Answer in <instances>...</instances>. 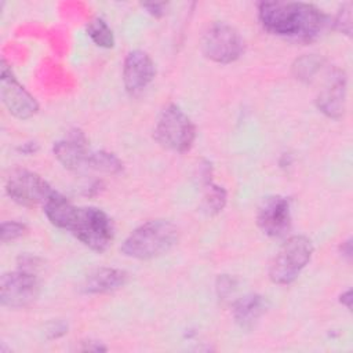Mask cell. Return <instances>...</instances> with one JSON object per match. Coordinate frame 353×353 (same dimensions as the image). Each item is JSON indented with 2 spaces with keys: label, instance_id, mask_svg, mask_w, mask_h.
<instances>
[{
  "label": "cell",
  "instance_id": "cell-1",
  "mask_svg": "<svg viewBox=\"0 0 353 353\" xmlns=\"http://www.w3.org/2000/svg\"><path fill=\"white\" fill-rule=\"evenodd\" d=\"M258 17L269 33L303 43L317 39L328 25L320 8L302 1H262Z\"/></svg>",
  "mask_w": 353,
  "mask_h": 353
},
{
  "label": "cell",
  "instance_id": "cell-2",
  "mask_svg": "<svg viewBox=\"0 0 353 353\" xmlns=\"http://www.w3.org/2000/svg\"><path fill=\"white\" fill-rule=\"evenodd\" d=\"M178 241V228L167 219H153L138 226L123 241L120 251L134 259H152L168 252Z\"/></svg>",
  "mask_w": 353,
  "mask_h": 353
},
{
  "label": "cell",
  "instance_id": "cell-3",
  "mask_svg": "<svg viewBox=\"0 0 353 353\" xmlns=\"http://www.w3.org/2000/svg\"><path fill=\"white\" fill-rule=\"evenodd\" d=\"M77 240L92 251L103 252L113 241V225L106 212L95 207H77L68 228Z\"/></svg>",
  "mask_w": 353,
  "mask_h": 353
},
{
  "label": "cell",
  "instance_id": "cell-4",
  "mask_svg": "<svg viewBox=\"0 0 353 353\" xmlns=\"http://www.w3.org/2000/svg\"><path fill=\"white\" fill-rule=\"evenodd\" d=\"M153 135L163 148L176 153H185L193 146L196 127L179 106L171 103L161 110Z\"/></svg>",
  "mask_w": 353,
  "mask_h": 353
},
{
  "label": "cell",
  "instance_id": "cell-5",
  "mask_svg": "<svg viewBox=\"0 0 353 353\" xmlns=\"http://www.w3.org/2000/svg\"><path fill=\"white\" fill-rule=\"evenodd\" d=\"M312 254L313 245L306 236L295 234L288 237L270 263V280L280 285L291 284L307 265Z\"/></svg>",
  "mask_w": 353,
  "mask_h": 353
},
{
  "label": "cell",
  "instance_id": "cell-6",
  "mask_svg": "<svg viewBox=\"0 0 353 353\" xmlns=\"http://www.w3.org/2000/svg\"><path fill=\"white\" fill-rule=\"evenodd\" d=\"M201 51L216 63H230L243 54L244 40L229 23L215 22L203 34Z\"/></svg>",
  "mask_w": 353,
  "mask_h": 353
},
{
  "label": "cell",
  "instance_id": "cell-7",
  "mask_svg": "<svg viewBox=\"0 0 353 353\" xmlns=\"http://www.w3.org/2000/svg\"><path fill=\"white\" fill-rule=\"evenodd\" d=\"M40 285L36 274L28 269L4 273L0 280V302L10 309L26 307L39 296Z\"/></svg>",
  "mask_w": 353,
  "mask_h": 353
},
{
  "label": "cell",
  "instance_id": "cell-8",
  "mask_svg": "<svg viewBox=\"0 0 353 353\" xmlns=\"http://www.w3.org/2000/svg\"><path fill=\"white\" fill-rule=\"evenodd\" d=\"M6 192L12 201L23 207H34L44 204L54 193V189L39 174L28 170H17L8 176Z\"/></svg>",
  "mask_w": 353,
  "mask_h": 353
},
{
  "label": "cell",
  "instance_id": "cell-9",
  "mask_svg": "<svg viewBox=\"0 0 353 353\" xmlns=\"http://www.w3.org/2000/svg\"><path fill=\"white\" fill-rule=\"evenodd\" d=\"M0 76V95L10 113L18 119H29L34 116L39 110L37 101L15 79L6 61H1Z\"/></svg>",
  "mask_w": 353,
  "mask_h": 353
},
{
  "label": "cell",
  "instance_id": "cell-10",
  "mask_svg": "<svg viewBox=\"0 0 353 353\" xmlns=\"http://www.w3.org/2000/svg\"><path fill=\"white\" fill-rule=\"evenodd\" d=\"M156 74L154 62L148 52L132 50L127 54L123 63V83L131 97L139 95Z\"/></svg>",
  "mask_w": 353,
  "mask_h": 353
},
{
  "label": "cell",
  "instance_id": "cell-11",
  "mask_svg": "<svg viewBox=\"0 0 353 353\" xmlns=\"http://www.w3.org/2000/svg\"><path fill=\"white\" fill-rule=\"evenodd\" d=\"M259 229L270 237H283L291 228L290 201L283 196H272L263 200L258 210Z\"/></svg>",
  "mask_w": 353,
  "mask_h": 353
},
{
  "label": "cell",
  "instance_id": "cell-12",
  "mask_svg": "<svg viewBox=\"0 0 353 353\" xmlns=\"http://www.w3.org/2000/svg\"><path fill=\"white\" fill-rule=\"evenodd\" d=\"M54 156L68 170H80L87 167L91 150L88 149L84 134L79 130L69 131L52 146Z\"/></svg>",
  "mask_w": 353,
  "mask_h": 353
},
{
  "label": "cell",
  "instance_id": "cell-13",
  "mask_svg": "<svg viewBox=\"0 0 353 353\" xmlns=\"http://www.w3.org/2000/svg\"><path fill=\"white\" fill-rule=\"evenodd\" d=\"M346 80L343 73H334L317 97L319 109L330 117H341L343 113Z\"/></svg>",
  "mask_w": 353,
  "mask_h": 353
},
{
  "label": "cell",
  "instance_id": "cell-14",
  "mask_svg": "<svg viewBox=\"0 0 353 353\" xmlns=\"http://www.w3.org/2000/svg\"><path fill=\"white\" fill-rule=\"evenodd\" d=\"M128 280L127 272L114 268H101L91 272L81 284L85 294H106L121 288Z\"/></svg>",
  "mask_w": 353,
  "mask_h": 353
},
{
  "label": "cell",
  "instance_id": "cell-15",
  "mask_svg": "<svg viewBox=\"0 0 353 353\" xmlns=\"http://www.w3.org/2000/svg\"><path fill=\"white\" fill-rule=\"evenodd\" d=\"M268 309V302L262 295L248 294L237 299L233 305V319L239 327L251 330Z\"/></svg>",
  "mask_w": 353,
  "mask_h": 353
},
{
  "label": "cell",
  "instance_id": "cell-16",
  "mask_svg": "<svg viewBox=\"0 0 353 353\" xmlns=\"http://www.w3.org/2000/svg\"><path fill=\"white\" fill-rule=\"evenodd\" d=\"M44 207V214L48 218V221L63 230H68L74 212H76V205L72 204L65 196L61 193L55 192L47 199V201L43 204Z\"/></svg>",
  "mask_w": 353,
  "mask_h": 353
},
{
  "label": "cell",
  "instance_id": "cell-17",
  "mask_svg": "<svg viewBox=\"0 0 353 353\" xmlns=\"http://www.w3.org/2000/svg\"><path fill=\"white\" fill-rule=\"evenodd\" d=\"M226 190L214 183L208 176V170L204 172V205L210 214H218L226 204Z\"/></svg>",
  "mask_w": 353,
  "mask_h": 353
},
{
  "label": "cell",
  "instance_id": "cell-18",
  "mask_svg": "<svg viewBox=\"0 0 353 353\" xmlns=\"http://www.w3.org/2000/svg\"><path fill=\"white\" fill-rule=\"evenodd\" d=\"M85 168H91V170L106 172V174H117L123 170V163L113 153L99 150V152L90 153Z\"/></svg>",
  "mask_w": 353,
  "mask_h": 353
},
{
  "label": "cell",
  "instance_id": "cell-19",
  "mask_svg": "<svg viewBox=\"0 0 353 353\" xmlns=\"http://www.w3.org/2000/svg\"><path fill=\"white\" fill-rule=\"evenodd\" d=\"M87 33L91 40L99 47L110 48L114 44L113 32L102 18H94L92 21H90L87 25Z\"/></svg>",
  "mask_w": 353,
  "mask_h": 353
},
{
  "label": "cell",
  "instance_id": "cell-20",
  "mask_svg": "<svg viewBox=\"0 0 353 353\" xmlns=\"http://www.w3.org/2000/svg\"><path fill=\"white\" fill-rule=\"evenodd\" d=\"M321 61L316 57H303L296 61L294 65V72L296 79L301 80H310L320 69Z\"/></svg>",
  "mask_w": 353,
  "mask_h": 353
},
{
  "label": "cell",
  "instance_id": "cell-21",
  "mask_svg": "<svg viewBox=\"0 0 353 353\" xmlns=\"http://www.w3.org/2000/svg\"><path fill=\"white\" fill-rule=\"evenodd\" d=\"M28 232V226L25 223L17 222V221H8L1 223V230H0V239L3 243L17 240L22 237Z\"/></svg>",
  "mask_w": 353,
  "mask_h": 353
},
{
  "label": "cell",
  "instance_id": "cell-22",
  "mask_svg": "<svg viewBox=\"0 0 353 353\" xmlns=\"http://www.w3.org/2000/svg\"><path fill=\"white\" fill-rule=\"evenodd\" d=\"M350 4H346L341 8V11L338 12L336 18H335V26L342 32V33H346L347 36L350 34L352 29H350Z\"/></svg>",
  "mask_w": 353,
  "mask_h": 353
},
{
  "label": "cell",
  "instance_id": "cell-23",
  "mask_svg": "<svg viewBox=\"0 0 353 353\" xmlns=\"http://www.w3.org/2000/svg\"><path fill=\"white\" fill-rule=\"evenodd\" d=\"M233 287H234V280L226 274L218 277V281H216V291H218V295L221 298H226L228 295H230L233 292Z\"/></svg>",
  "mask_w": 353,
  "mask_h": 353
},
{
  "label": "cell",
  "instance_id": "cell-24",
  "mask_svg": "<svg viewBox=\"0 0 353 353\" xmlns=\"http://www.w3.org/2000/svg\"><path fill=\"white\" fill-rule=\"evenodd\" d=\"M164 3H156V4H143V8L148 10V12H150L154 17H161L164 14Z\"/></svg>",
  "mask_w": 353,
  "mask_h": 353
},
{
  "label": "cell",
  "instance_id": "cell-25",
  "mask_svg": "<svg viewBox=\"0 0 353 353\" xmlns=\"http://www.w3.org/2000/svg\"><path fill=\"white\" fill-rule=\"evenodd\" d=\"M341 303L345 305L350 310V307H352V291L350 290H347L346 292H343L341 295Z\"/></svg>",
  "mask_w": 353,
  "mask_h": 353
}]
</instances>
